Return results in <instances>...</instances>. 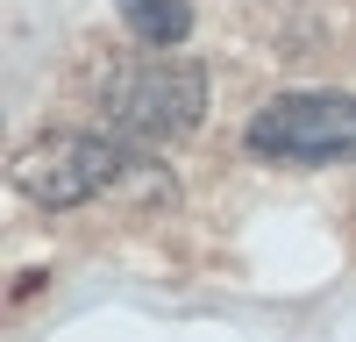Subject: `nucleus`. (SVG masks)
Here are the masks:
<instances>
[{
	"mask_svg": "<svg viewBox=\"0 0 356 342\" xmlns=\"http://www.w3.org/2000/svg\"><path fill=\"white\" fill-rule=\"evenodd\" d=\"M114 15L143 50H178L193 36V0H114Z\"/></svg>",
	"mask_w": 356,
	"mask_h": 342,
	"instance_id": "nucleus-4",
	"label": "nucleus"
},
{
	"mask_svg": "<svg viewBox=\"0 0 356 342\" xmlns=\"http://www.w3.org/2000/svg\"><path fill=\"white\" fill-rule=\"evenodd\" d=\"M200 114H207V65L193 57L143 50L122 72H107V122L129 142H178L200 129Z\"/></svg>",
	"mask_w": 356,
	"mask_h": 342,
	"instance_id": "nucleus-1",
	"label": "nucleus"
},
{
	"mask_svg": "<svg viewBox=\"0 0 356 342\" xmlns=\"http://www.w3.org/2000/svg\"><path fill=\"white\" fill-rule=\"evenodd\" d=\"M122 171H136V157L100 129H65L43 136L15 157V186L36 200V207H86L93 193L122 186Z\"/></svg>",
	"mask_w": 356,
	"mask_h": 342,
	"instance_id": "nucleus-3",
	"label": "nucleus"
},
{
	"mask_svg": "<svg viewBox=\"0 0 356 342\" xmlns=\"http://www.w3.org/2000/svg\"><path fill=\"white\" fill-rule=\"evenodd\" d=\"M243 142L264 164H356V93H278Z\"/></svg>",
	"mask_w": 356,
	"mask_h": 342,
	"instance_id": "nucleus-2",
	"label": "nucleus"
}]
</instances>
